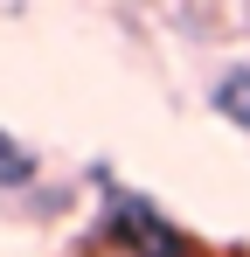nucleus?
<instances>
[{
    "label": "nucleus",
    "instance_id": "f257e3e1",
    "mask_svg": "<svg viewBox=\"0 0 250 257\" xmlns=\"http://www.w3.org/2000/svg\"><path fill=\"white\" fill-rule=\"evenodd\" d=\"M90 188H97V215H90V236H83L90 250H111V257H208L188 222H174L153 195L125 188L111 167H90Z\"/></svg>",
    "mask_w": 250,
    "mask_h": 257
},
{
    "label": "nucleus",
    "instance_id": "f03ea898",
    "mask_svg": "<svg viewBox=\"0 0 250 257\" xmlns=\"http://www.w3.org/2000/svg\"><path fill=\"white\" fill-rule=\"evenodd\" d=\"M208 111L250 139V63H222V70H215V84H208Z\"/></svg>",
    "mask_w": 250,
    "mask_h": 257
},
{
    "label": "nucleus",
    "instance_id": "7ed1b4c3",
    "mask_svg": "<svg viewBox=\"0 0 250 257\" xmlns=\"http://www.w3.org/2000/svg\"><path fill=\"white\" fill-rule=\"evenodd\" d=\"M35 181H42V153L28 146V139H14V132L0 125V195H14V202H21Z\"/></svg>",
    "mask_w": 250,
    "mask_h": 257
},
{
    "label": "nucleus",
    "instance_id": "20e7f679",
    "mask_svg": "<svg viewBox=\"0 0 250 257\" xmlns=\"http://www.w3.org/2000/svg\"><path fill=\"white\" fill-rule=\"evenodd\" d=\"M77 202V181H56V188H28L21 195V215H35V222H56V215H70Z\"/></svg>",
    "mask_w": 250,
    "mask_h": 257
},
{
    "label": "nucleus",
    "instance_id": "39448f33",
    "mask_svg": "<svg viewBox=\"0 0 250 257\" xmlns=\"http://www.w3.org/2000/svg\"><path fill=\"white\" fill-rule=\"evenodd\" d=\"M90 257H111V250H90Z\"/></svg>",
    "mask_w": 250,
    "mask_h": 257
}]
</instances>
